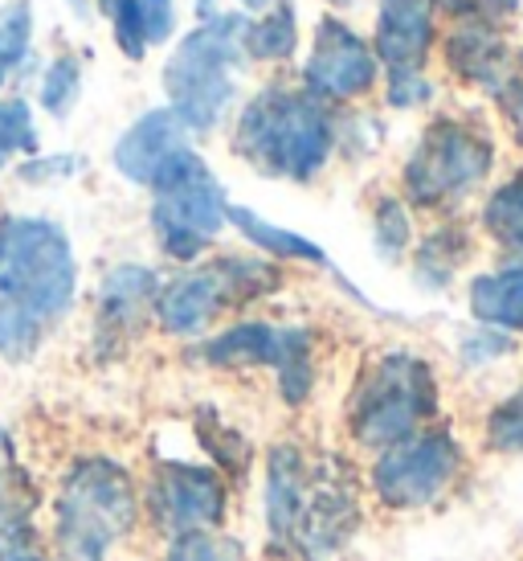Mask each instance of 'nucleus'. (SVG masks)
I'll return each instance as SVG.
<instances>
[{"label":"nucleus","mask_w":523,"mask_h":561,"mask_svg":"<svg viewBox=\"0 0 523 561\" xmlns=\"http://www.w3.org/2000/svg\"><path fill=\"white\" fill-rule=\"evenodd\" d=\"M193 148V131H188L168 107L143 111L136 124L111 148V164L115 172L139 188H152L155 176L168 169L172 160Z\"/></svg>","instance_id":"4468645a"},{"label":"nucleus","mask_w":523,"mask_h":561,"mask_svg":"<svg viewBox=\"0 0 523 561\" xmlns=\"http://www.w3.org/2000/svg\"><path fill=\"white\" fill-rule=\"evenodd\" d=\"M9 459H16V455H13V443H9V435L0 431V463H9Z\"/></svg>","instance_id":"4c0bfd02"},{"label":"nucleus","mask_w":523,"mask_h":561,"mask_svg":"<svg viewBox=\"0 0 523 561\" xmlns=\"http://www.w3.org/2000/svg\"><path fill=\"white\" fill-rule=\"evenodd\" d=\"M143 516L160 537L221 529L230 516V483L209 463H160L143 483Z\"/></svg>","instance_id":"9b49d317"},{"label":"nucleus","mask_w":523,"mask_h":561,"mask_svg":"<svg viewBox=\"0 0 523 561\" xmlns=\"http://www.w3.org/2000/svg\"><path fill=\"white\" fill-rule=\"evenodd\" d=\"M13 157H37V124L25 99H0V169Z\"/></svg>","instance_id":"c756f323"},{"label":"nucleus","mask_w":523,"mask_h":561,"mask_svg":"<svg viewBox=\"0 0 523 561\" xmlns=\"http://www.w3.org/2000/svg\"><path fill=\"white\" fill-rule=\"evenodd\" d=\"M438 414H442V390H438L433 365L409 348H393L360 374L344 422L356 447L376 455L433 426Z\"/></svg>","instance_id":"20e7f679"},{"label":"nucleus","mask_w":523,"mask_h":561,"mask_svg":"<svg viewBox=\"0 0 523 561\" xmlns=\"http://www.w3.org/2000/svg\"><path fill=\"white\" fill-rule=\"evenodd\" d=\"M311 459L303 447L294 443H282L266 455V488H262V513H266V537L275 549H291V533L294 520H299V508H303V496H307L311 483Z\"/></svg>","instance_id":"f3484780"},{"label":"nucleus","mask_w":523,"mask_h":561,"mask_svg":"<svg viewBox=\"0 0 523 561\" xmlns=\"http://www.w3.org/2000/svg\"><path fill=\"white\" fill-rule=\"evenodd\" d=\"M483 230L511 263H523V169L495 188L483 205Z\"/></svg>","instance_id":"b1692460"},{"label":"nucleus","mask_w":523,"mask_h":561,"mask_svg":"<svg viewBox=\"0 0 523 561\" xmlns=\"http://www.w3.org/2000/svg\"><path fill=\"white\" fill-rule=\"evenodd\" d=\"M491 99L499 103V111H503V119H508V127H511V136H515V144L523 148V49H511L508 75L495 87Z\"/></svg>","instance_id":"7c9ffc66"},{"label":"nucleus","mask_w":523,"mask_h":561,"mask_svg":"<svg viewBox=\"0 0 523 561\" xmlns=\"http://www.w3.org/2000/svg\"><path fill=\"white\" fill-rule=\"evenodd\" d=\"M197 360L209 369H270L287 405H303L315 390V336L307 328L242 320L200 344Z\"/></svg>","instance_id":"9d476101"},{"label":"nucleus","mask_w":523,"mask_h":561,"mask_svg":"<svg viewBox=\"0 0 523 561\" xmlns=\"http://www.w3.org/2000/svg\"><path fill=\"white\" fill-rule=\"evenodd\" d=\"M155 291H160V279L152 266L124 263L107 271V279L98 287V308H94V344L107 353L124 348L152 312Z\"/></svg>","instance_id":"2eb2a0df"},{"label":"nucleus","mask_w":523,"mask_h":561,"mask_svg":"<svg viewBox=\"0 0 523 561\" xmlns=\"http://www.w3.org/2000/svg\"><path fill=\"white\" fill-rule=\"evenodd\" d=\"M438 0H381L376 9V62L385 70H421L438 37Z\"/></svg>","instance_id":"dca6fc26"},{"label":"nucleus","mask_w":523,"mask_h":561,"mask_svg":"<svg viewBox=\"0 0 523 561\" xmlns=\"http://www.w3.org/2000/svg\"><path fill=\"white\" fill-rule=\"evenodd\" d=\"M470 230L458 221H442L438 230L421 238V247L414 250V279L426 291H446L450 283L458 279V271L470 259Z\"/></svg>","instance_id":"aec40b11"},{"label":"nucleus","mask_w":523,"mask_h":561,"mask_svg":"<svg viewBox=\"0 0 523 561\" xmlns=\"http://www.w3.org/2000/svg\"><path fill=\"white\" fill-rule=\"evenodd\" d=\"M136 13H139V30H143V42H148V46L168 42L172 30H176V4H172V0H136Z\"/></svg>","instance_id":"c9c22d12"},{"label":"nucleus","mask_w":523,"mask_h":561,"mask_svg":"<svg viewBox=\"0 0 523 561\" xmlns=\"http://www.w3.org/2000/svg\"><path fill=\"white\" fill-rule=\"evenodd\" d=\"M242 30H246V16L217 13L185 33L164 62L168 111L193 136L213 131L237 99V66L246 62Z\"/></svg>","instance_id":"39448f33"},{"label":"nucleus","mask_w":523,"mask_h":561,"mask_svg":"<svg viewBox=\"0 0 523 561\" xmlns=\"http://www.w3.org/2000/svg\"><path fill=\"white\" fill-rule=\"evenodd\" d=\"M78 94H82V62H78L74 54L54 58V62L46 66V75H42V87H37L42 107H46L54 119H66L70 107L78 103Z\"/></svg>","instance_id":"c85d7f7f"},{"label":"nucleus","mask_w":523,"mask_h":561,"mask_svg":"<svg viewBox=\"0 0 523 561\" xmlns=\"http://www.w3.org/2000/svg\"><path fill=\"white\" fill-rule=\"evenodd\" d=\"M275 0H242V9H270Z\"/></svg>","instance_id":"58836bf2"},{"label":"nucleus","mask_w":523,"mask_h":561,"mask_svg":"<svg viewBox=\"0 0 523 561\" xmlns=\"http://www.w3.org/2000/svg\"><path fill=\"white\" fill-rule=\"evenodd\" d=\"M143 516V500L124 463L86 455L70 463L54 492V546L58 561H115Z\"/></svg>","instance_id":"7ed1b4c3"},{"label":"nucleus","mask_w":523,"mask_h":561,"mask_svg":"<svg viewBox=\"0 0 523 561\" xmlns=\"http://www.w3.org/2000/svg\"><path fill=\"white\" fill-rule=\"evenodd\" d=\"M450 16H458V21H475V25H499V21H508L515 9H520V0H438Z\"/></svg>","instance_id":"f704fd0d"},{"label":"nucleus","mask_w":523,"mask_h":561,"mask_svg":"<svg viewBox=\"0 0 523 561\" xmlns=\"http://www.w3.org/2000/svg\"><path fill=\"white\" fill-rule=\"evenodd\" d=\"M327 4H339V9H344V4H352V0H327Z\"/></svg>","instance_id":"ea45409f"},{"label":"nucleus","mask_w":523,"mask_h":561,"mask_svg":"<svg viewBox=\"0 0 523 561\" xmlns=\"http://www.w3.org/2000/svg\"><path fill=\"white\" fill-rule=\"evenodd\" d=\"M278 283H282V275L266 259L217 254L209 263H197L185 275L160 283L152 316L168 336L193 341V336H205L225 312L246 308L254 299L278 291Z\"/></svg>","instance_id":"423d86ee"},{"label":"nucleus","mask_w":523,"mask_h":561,"mask_svg":"<svg viewBox=\"0 0 523 561\" xmlns=\"http://www.w3.org/2000/svg\"><path fill=\"white\" fill-rule=\"evenodd\" d=\"M508 62H511V46L503 42L499 25L462 21L458 30L446 37V66L466 87L495 94V87L508 75Z\"/></svg>","instance_id":"a211bd4d"},{"label":"nucleus","mask_w":523,"mask_h":561,"mask_svg":"<svg viewBox=\"0 0 523 561\" xmlns=\"http://www.w3.org/2000/svg\"><path fill=\"white\" fill-rule=\"evenodd\" d=\"M376 54L356 30H348L339 16H324L315 25V42L303 62V91L319 103H352L376 87Z\"/></svg>","instance_id":"ddd939ff"},{"label":"nucleus","mask_w":523,"mask_h":561,"mask_svg":"<svg viewBox=\"0 0 523 561\" xmlns=\"http://www.w3.org/2000/svg\"><path fill=\"white\" fill-rule=\"evenodd\" d=\"M466 304L483 328L523 336V263H508L499 271L475 275L466 287Z\"/></svg>","instance_id":"6ab92c4d"},{"label":"nucleus","mask_w":523,"mask_h":561,"mask_svg":"<svg viewBox=\"0 0 523 561\" xmlns=\"http://www.w3.org/2000/svg\"><path fill=\"white\" fill-rule=\"evenodd\" d=\"M414 242V221H409V205L405 197H381L372 209V247L385 263H400Z\"/></svg>","instance_id":"393cba45"},{"label":"nucleus","mask_w":523,"mask_h":561,"mask_svg":"<svg viewBox=\"0 0 523 561\" xmlns=\"http://www.w3.org/2000/svg\"><path fill=\"white\" fill-rule=\"evenodd\" d=\"M33 513L37 492L30 488L16 459L0 463V553L21 546H33Z\"/></svg>","instance_id":"4be33fe9"},{"label":"nucleus","mask_w":523,"mask_h":561,"mask_svg":"<svg viewBox=\"0 0 523 561\" xmlns=\"http://www.w3.org/2000/svg\"><path fill=\"white\" fill-rule=\"evenodd\" d=\"M0 561H58V558L42 553L37 546H21V549H9V553H0Z\"/></svg>","instance_id":"e433bc0d"},{"label":"nucleus","mask_w":523,"mask_h":561,"mask_svg":"<svg viewBox=\"0 0 523 561\" xmlns=\"http://www.w3.org/2000/svg\"><path fill=\"white\" fill-rule=\"evenodd\" d=\"M164 561H249V549L242 537H233L225 529H200L172 537Z\"/></svg>","instance_id":"a878e982"},{"label":"nucleus","mask_w":523,"mask_h":561,"mask_svg":"<svg viewBox=\"0 0 523 561\" xmlns=\"http://www.w3.org/2000/svg\"><path fill=\"white\" fill-rule=\"evenodd\" d=\"M242 49L254 62H282L299 49V21H294V9L282 0V4H270L262 16L246 21L242 30Z\"/></svg>","instance_id":"5701e85b"},{"label":"nucleus","mask_w":523,"mask_h":561,"mask_svg":"<svg viewBox=\"0 0 523 561\" xmlns=\"http://www.w3.org/2000/svg\"><path fill=\"white\" fill-rule=\"evenodd\" d=\"M515 353V344H511L508 332H495V328H478V332H466L458 341V357L466 369H483V365H491V360H503Z\"/></svg>","instance_id":"2f4dec72"},{"label":"nucleus","mask_w":523,"mask_h":561,"mask_svg":"<svg viewBox=\"0 0 523 561\" xmlns=\"http://www.w3.org/2000/svg\"><path fill=\"white\" fill-rule=\"evenodd\" d=\"M385 99H388V107L417 111V107H426V103L433 99V82L426 79L421 70H388Z\"/></svg>","instance_id":"473e14b6"},{"label":"nucleus","mask_w":523,"mask_h":561,"mask_svg":"<svg viewBox=\"0 0 523 561\" xmlns=\"http://www.w3.org/2000/svg\"><path fill=\"white\" fill-rule=\"evenodd\" d=\"M230 226V197L200 152H181L152 185L155 247L176 263H197Z\"/></svg>","instance_id":"6e6552de"},{"label":"nucleus","mask_w":523,"mask_h":561,"mask_svg":"<svg viewBox=\"0 0 523 561\" xmlns=\"http://www.w3.org/2000/svg\"><path fill=\"white\" fill-rule=\"evenodd\" d=\"M356 529H360V496H356V488L344 480V471L336 463L315 459L307 496H303L287 553H294L299 561H324L348 546Z\"/></svg>","instance_id":"f8f14e48"},{"label":"nucleus","mask_w":523,"mask_h":561,"mask_svg":"<svg viewBox=\"0 0 523 561\" xmlns=\"http://www.w3.org/2000/svg\"><path fill=\"white\" fill-rule=\"evenodd\" d=\"M495 169L491 131L462 115H442L417 136L400 169L405 205L417 209H454L475 193Z\"/></svg>","instance_id":"0eeeda50"},{"label":"nucleus","mask_w":523,"mask_h":561,"mask_svg":"<svg viewBox=\"0 0 523 561\" xmlns=\"http://www.w3.org/2000/svg\"><path fill=\"white\" fill-rule=\"evenodd\" d=\"M230 226L242 238H246L249 247L262 250V254H270V259H278V263L327 266V254L319 250V242H311V238L294 234V230H287V226H275V221H266L262 214L246 209V205H230Z\"/></svg>","instance_id":"412c9836"},{"label":"nucleus","mask_w":523,"mask_h":561,"mask_svg":"<svg viewBox=\"0 0 523 561\" xmlns=\"http://www.w3.org/2000/svg\"><path fill=\"white\" fill-rule=\"evenodd\" d=\"M74 172H82V160L78 157H66V152H54V157H30L21 169H16V176L25 181V185H54V181H66V176H74Z\"/></svg>","instance_id":"72a5a7b5"},{"label":"nucleus","mask_w":523,"mask_h":561,"mask_svg":"<svg viewBox=\"0 0 523 561\" xmlns=\"http://www.w3.org/2000/svg\"><path fill=\"white\" fill-rule=\"evenodd\" d=\"M33 46V4L30 0H4L0 4V87L4 75L30 58Z\"/></svg>","instance_id":"bb28decb"},{"label":"nucleus","mask_w":523,"mask_h":561,"mask_svg":"<svg viewBox=\"0 0 523 561\" xmlns=\"http://www.w3.org/2000/svg\"><path fill=\"white\" fill-rule=\"evenodd\" d=\"M466 476V451L446 426H426L376 451L369 468V488L388 513H421L458 488Z\"/></svg>","instance_id":"1a4fd4ad"},{"label":"nucleus","mask_w":523,"mask_h":561,"mask_svg":"<svg viewBox=\"0 0 523 561\" xmlns=\"http://www.w3.org/2000/svg\"><path fill=\"white\" fill-rule=\"evenodd\" d=\"M78 263L58 221L0 218V357L30 360L74 308Z\"/></svg>","instance_id":"f257e3e1"},{"label":"nucleus","mask_w":523,"mask_h":561,"mask_svg":"<svg viewBox=\"0 0 523 561\" xmlns=\"http://www.w3.org/2000/svg\"><path fill=\"white\" fill-rule=\"evenodd\" d=\"M336 119L303 87H262L233 124V152L270 181L307 185L336 152Z\"/></svg>","instance_id":"f03ea898"},{"label":"nucleus","mask_w":523,"mask_h":561,"mask_svg":"<svg viewBox=\"0 0 523 561\" xmlns=\"http://www.w3.org/2000/svg\"><path fill=\"white\" fill-rule=\"evenodd\" d=\"M483 447L491 455H523V386L491 405L483 422Z\"/></svg>","instance_id":"cd10ccee"}]
</instances>
